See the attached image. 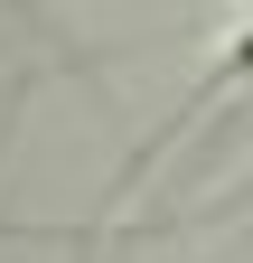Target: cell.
<instances>
[{"mask_svg": "<svg viewBox=\"0 0 253 263\" xmlns=\"http://www.w3.org/2000/svg\"><path fill=\"white\" fill-rule=\"evenodd\" d=\"M225 94H253V10H244V19L225 28V47H216V66L197 76V94L178 104V122H197L206 104H225Z\"/></svg>", "mask_w": 253, "mask_h": 263, "instance_id": "1", "label": "cell"}, {"mask_svg": "<svg viewBox=\"0 0 253 263\" xmlns=\"http://www.w3.org/2000/svg\"><path fill=\"white\" fill-rule=\"evenodd\" d=\"M0 10H10V19H38V0H0Z\"/></svg>", "mask_w": 253, "mask_h": 263, "instance_id": "2", "label": "cell"}]
</instances>
